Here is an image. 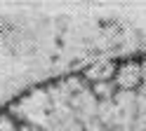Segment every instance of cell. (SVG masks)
Returning a JSON list of instances; mask_svg holds the SVG:
<instances>
[{"label":"cell","instance_id":"6da1fadb","mask_svg":"<svg viewBox=\"0 0 146 131\" xmlns=\"http://www.w3.org/2000/svg\"><path fill=\"white\" fill-rule=\"evenodd\" d=\"M115 80H118V87H120V89L130 91V89H134L137 84H139L141 68H139V66H134V63H127V66H123V68L115 73Z\"/></svg>","mask_w":146,"mask_h":131},{"label":"cell","instance_id":"277c9868","mask_svg":"<svg viewBox=\"0 0 146 131\" xmlns=\"http://www.w3.org/2000/svg\"><path fill=\"white\" fill-rule=\"evenodd\" d=\"M66 131H85V126L78 124V122H68V124H66Z\"/></svg>","mask_w":146,"mask_h":131},{"label":"cell","instance_id":"7a4b0ae2","mask_svg":"<svg viewBox=\"0 0 146 131\" xmlns=\"http://www.w3.org/2000/svg\"><path fill=\"white\" fill-rule=\"evenodd\" d=\"M113 75H115V68H113V63H108V61H102V63H97V66H92V68L87 70V77L94 80V84L97 82H106L108 77H113Z\"/></svg>","mask_w":146,"mask_h":131},{"label":"cell","instance_id":"5b68a950","mask_svg":"<svg viewBox=\"0 0 146 131\" xmlns=\"http://www.w3.org/2000/svg\"><path fill=\"white\" fill-rule=\"evenodd\" d=\"M108 131H127V129H123V126H108Z\"/></svg>","mask_w":146,"mask_h":131},{"label":"cell","instance_id":"3957f363","mask_svg":"<svg viewBox=\"0 0 146 131\" xmlns=\"http://www.w3.org/2000/svg\"><path fill=\"white\" fill-rule=\"evenodd\" d=\"M94 94H97L99 98H108L113 94V89H111V84H108V82H97L94 84Z\"/></svg>","mask_w":146,"mask_h":131},{"label":"cell","instance_id":"8992f818","mask_svg":"<svg viewBox=\"0 0 146 131\" xmlns=\"http://www.w3.org/2000/svg\"><path fill=\"white\" fill-rule=\"evenodd\" d=\"M141 80H146V63H144V68H141Z\"/></svg>","mask_w":146,"mask_h":131}]
</instances>
